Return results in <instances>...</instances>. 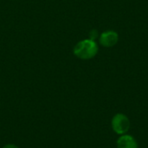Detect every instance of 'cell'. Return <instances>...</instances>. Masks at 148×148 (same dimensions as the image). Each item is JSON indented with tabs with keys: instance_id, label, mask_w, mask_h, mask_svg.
I'll return each instance as SVG.
<instances>
[{
	"instance_id": "obj_1",
	"label": "cell",
	"mask_w": 148,
	"mask_h": 148,
	"mask_svg": "<svg viewBox=\"0 0 148 148\" xmlns=\"http://www.w3.org/2000/svg\"><path fill=\"white\" fill-rule=\"evenodd\" d=\"M97 52L98 46L96 42L91 39H86L79 42L74 49V54L77 57L83 60H88L95 57Z\"/></svg>"
},
{
	"instance_id": "obj_2",
	"label": "cell",
	"mask_w": 148,
	"mask_h": 148,
	"mask_svg": "<svg viewBox=\"0 0 148 148\" xmlns=\"http://www.w3.org/2000/svg\"><path fill=\"white\" fill-rule=\"evenodd\" d=\"M112 128L116 134L121 135L127 133L130 128V121L128 117L123 114H115L112 120Z\"/></svg>"
},
{
	"instance_id": "obj_3",
	"label": "cell",
	"mask_w": 148,
	"mask_h": 148,
	"mask_svg": "<svg viewBox=\"0 0 148 148\" xmlns=\"http://www.w3.org/2000/svg\"><path fill=\"white\" fill-rule=\"evenodd\" d=\"M119 40L118 33L114 30H108L101 33L100 36V43L107 48L114 46Z\"/></svg>"
},
{
	"instance_id": "obj_4",
	"label": "cell",
	"mask_w": 148,
	"mask_h": 148,
	"mask_svg": "<svg viewBox=\"0 0 148 148\" xmlns=\"http://www.w3.org/2000/svg\"><path fill=\"white\" fill-rule=\"evenodd\" d=\"M118 148H138V144L135 139L127 134L121 135L117 140Z\"/></svg>"
},
{
	"instance_id": "obj_5",
	"label": "cell",
	"mask_w": 148,
	"mask_h": 148,
	"mask_svg": "<svg viewBox=\"0 0 148 148\" xmlns=\"http://www.w3.org/2000/svg\"><path fill=\"white\" fill-rule=\"evenodd\" d=\"M97 35H98V33H97L96 30H92L91 33H90V39L95 41V39L97 37Z\"/></svg>"
},
{
	"instance_id": "obj_6",
	"label": "cell",
	"mask_w": 148,
	"mask_h": 148,
	"mask_svg": "<svg viewBox=\"0 0 148 148\" xmlns=\"http://www.w3.org/2000/svg\"><path fill=\"white\" fill-rule=\"evenodd\" d=\"M3 148H19L18 147H16V146H15V145H13V144H8V145H5L4 147Z\"/></svg>"
}]
</instances>
